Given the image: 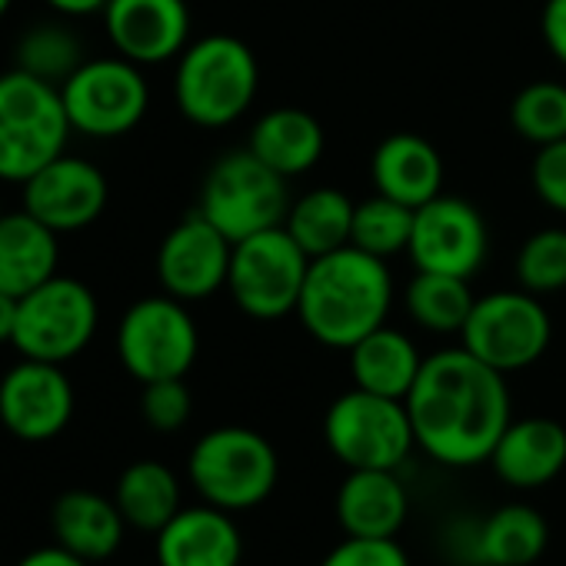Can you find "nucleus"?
Wrapping results in <instances>:
<instances>
[{"label": "nucleus", "instance_id": "nucleus-14", "mask_svg": "<svg viewBox=\"0 0 566 566\" xmlns=\"http://www.w3.org/2000/svg\"><path fill=\"white\" fill-rule=\"evenodd\" d=\"M230 253L233 243L200 210H190L177 227H170L157 250V280L164 294L197 304L227 291Z\"/></svg>", "mask_w": 566, "mask_h": 566}, {"label": "nucleus", "instance_id": "nucleus-23", "mask_svg": "<svg viewBox=\"0 0 566 566\" xmlns=\"http://www.w3.org/2000/svg\"><path fill=\"white\" fill-rule=\"evenodd\" d=\"M57 233L48 223L24 207L11 213L4 210L0 217V291L21 301L57 273Z\"/></svg>", "mask_w": 566, "mask_h": 566}, {"label": "nucleus", "instance_id": "nucleus-22", "mask_svg": "<svg viewBox=\"0 0 566 566\" xmlns=\"http://www.w3.org/2000/svg\"><path fill=\"white\" fill-rule=\"evenodd\" d=\"M247 150L260 157L270 170L280 177H301L311 174L324 150H327V134L324 124L301 107H273L256 124L250 127Z\"/></svg>", "mask_w": 566, "mask_h": 566}, {"label": "nucleus", "instance_id": "nucleus-8", "mask_svg": "<svg viewBox=\"0 0 566 566\" xmlns=\"http://www.w3.org/2000/svg\"><path fill=\"white\" fill-rule=\"evenodd\" d=\"M324 440L350 470H397L417 447L407 403L360 387L331 403L324 417Z\"/></svg>", "mask_w": 566, "mask_h": 566}, {"label": "nucleus", "instance_id": "nucleus-21", "mask_svg": "<svg viewBox=\"0 0 566 566\" xmlns=\"http://www.w3.org/2000/svg\"><path fill=\"white\" fill-rule=\"evenodd\" d=\"M407 510L410 500L397 470H350L337 490V520L347 536L394 539Z\"/></svg>", "mask_w": 566, "mask_h": 566}, {"label": "nucleus", "instance_id": "nucleus-10", "mask_svg": "<svg viewBox=\"0 0 566 566\" xmlns=\"http://www.w3.org/2000/svg\"><path fill=\"white\" fill-rule=\"evenodd\" d=\"M61 101L74 134L111 140L130 134L150 107L144 67L127 57H87L64 84Z\"/></svg>", "mask_w": 566, "mask_h": 566}, {"label": "nucleus", "instance_id": "nucleus-41", "mask_svg": "<svg viewBox=\"0 0 566 566\" xmlns=\"http://www.w3.org/2000/svg\"><path fill=\"white\" fill-rule=\"evenodd\" d=\"M11 4H14V0H0V21H4V14L11 11Z\"/></svg>", "mask_w": 566, "mask_h": 566}, {"label": "nucleus", "instance_id": "nucleus-15", "mask_svg": "<svg viewBox=\"0 0 566 566\" xmlns=\"http://www.w3.org/2000/svg\"><path fill=\"white\" fill-rule=\"evenodd\" d=\"M74 417V387L61 364L21 357L0 380V423L14 437L44 443L67 430Z\"/></svg>", "mask_w": 566, "mask_h": 566}, {"label": "nucleus", "instance_id": "nucleus-5", "mask_svg": "<svg viewBox=\"0 0 566 566\" xmlns=\"http://www.w3.org/2000/svg\"><path fill=\"white\" fill-rule=\"evenodd\" d=\"M197 210L230 240L240 243L260 230L283 227L291 210L287 177L270 170L247 147L213 160L203 177Z\"/></svg>", "mask_w": 566, "mask_h": 566}, {"label": "nucleus", "instance_id": "nucleus-29", "mask_svg": "<svg viewBox=\"0 0 566 566\" xmlns=\"http://www.w3.org/2000/svg\"><path fill=\"white\" fill-rule=\"evenodd\" d=\"M476 297L470 291V280L450 273H427L417 270L407 283L403 307L420 331L430 334H460Z\"/></svg>", "mask_w": 566, "mask_h": 566}, {"label": "nucleus", "instance_id": "nucleus-17", "mask_svg": "<svg viewBox=\"0 0 566 566\" xmlns=\"http://www.w3.org/2000/svg\"><path fill=\"white\" fill-rule=\"evenodd\" d=\"M101 18L114 51L137 67L177 61L190 44L187 0H111Z\"/></svg>", "mask_w": 566, "mask_h": 566}, {"label": "nucleus", "instance_id": "nucleus-11", "mask_svg": "<svg viewBox=\"0 0 566 566\" xmlns=\"http://www.w3.org/2000/svg\"><path fill=\"white\" fill-rule=\"evenodd\" d=\"M553 340V324L546 307L530 291H493L476 297L463 331L460 347L493 370L516 374L533 367Z\"/></svg>", "mask_w": 566, "mask_h": 566}, {"label": "nucleus", "instance_id": "nucleus-36", "mask_svg": "<svg viewBox=\"0 0 566 566\" xmlns=\"http://www.w3.org/2000/svg\"><path fill=\"white\" fill-rule=\"evenodd\" d=\"M321 566H410L407 553L397 546V539H367V536H347Z\"/></svg>", "mask_w": 566, "mask_h": 566}, {"label": "nucleus", "instance_id": "nucleus-38", "mask_svg": "<svg viewBox=\"0 0 566 566\" xmlns=\"http://www.w3.org/2000/svg\"><path fill=\"white\" fill-rule=\"evenodd\" d=\"M18 566H87V559H81L77 553H71V549H64V546L57 543V546L28 553Z\"/></svg>", "mask_w": 566, "mask_h": 566}, {"label": "nucleus", "instance_id": "nucleus-7", "mask_svg": "<svg viewBox=\"0 0 566 566\" xmlns=\"http://www.w3.org/2000/svg\"><path fill=\"white\" fill-rule=\"evenodd\" d=\"M311 256L287 233V227L260 230L230 253L227 294L240 314L253 321H280L297 314Z\"/></svg>", "mask_w": 566, "mask_h": 566}, {"label": "nucleus", "instance_id": "nucleus-18", "mask_svg": "<svg viewBox=\"0 0 566 566\" xmlns=\"http://www.w3.org/2000/svg\"><path fill=\"white\" fill-rule=\"evenodd\" d=\"M490 463L496 476L516 490H536L556 480L566 467V430L549 417L510 420L496 440Z\"/></svg>", "mask_w": 566, "mask_h": 566}, {"label": "nucleus", "instance_id": "nucleus-25", "mask_svg": "<svg viewBox=\"0 0 566 566\" xmlns=\"http://www.w3.org/2000/svg\"><path fill=\"white\" fill-rule=\"evenodd\" d=\"M347 354H350L354 387L380 394V397H394V400H407L423 367L417 344L403 331L387 327V324L370 331Z\"/></svg>", "mask_w": 566, "mask_h": 566}, {"label": "nucleus", "instance_id": "nucleus-27", "mask_svg": "<svg viewBox=\"0 0 566 566\" xmlns=\"http://www.w3.org/2000/svg\"><path fill=\"white\" fill-rule=\"evenodd\" d=\"M114 500L127 526H137L144 533H160L180 513V483L167 463L137 460L120 473Z\"/></svg>", "mask_w": 566, "mask_h": 566}, {"label": "nucleus", "instance_id": "nucleus-35", "mask_svg": "<svg viewBox=\"0 0 566 566\" xmlns=\"http://www.w3.org/2000/svg\"><path fill=\"white\" fill-rule=\"evenodd\" d=\"M530 184L549 210L566 213V137L556 144L536 147V157L530 167Z\"/></svg>", "mask_w": 566, "mask_h": 566}, {"label": "nucleus", "instance_id": "nucleus-9", "mask_svg": "<svg viewBox=\"0 0 566 566\" xmlns=\"http://www.w3.org/2000/svg\"><path fill=\"white\" fill-rule=\"evenodd\" d=\"M101 307L87 283L54 273L18 301L14 350L31 360L67 364L97 334Z\"/></svg>", "mask_w": 566, "mask_h": 566}, {"label": "nucleus", "instance_id": "nucleus-24", "mask_svg": "<svg viewBox=\"0 0 566 566\" xmlns=\"http://www.w3.org/2000/svg\"><path fill=\"white\" fill-rule=\"evenodd\" d=\"M54 536L64 549L81 559H107L124 539V513L117 500H107L94 490H67L51 510Z\"/></svg>", "mask_w": 566, "mask_h": 566}, {"label": "nucleus", "instance_id": "nucleus-4", "mask_svg": "<svg viewBox=\"0 0 566 566\" xmlns=\"http://www.w3.org/2000/svg\"><path fill=\"white\" fill-rule=\"evenodd\" d=\"M71 134L61 87L18 67L0 74V180L24 184L67 154Z\"/></svg>", "mask_w": 566, "mask_h": 566}, {"label": "nucleus", "instance_id": "nucleus-2", "mask_svg": "<svg viewBox=\"0 0 566 566\" xmlns=\"http://www.w3.org/2000/svg\"><path fill=\"white\" fill-rule=\"evenodd\" d=\"M390 307L394 273L387 260L347 243L311 260L297 317L317 344L350 350L370 331L387 324Z\"/></svg>", "mask_w": 566, "mask_h": 566}, {"label": "nucleus", "instance_id": "nucleus-1", "mask_svg": "<svg viewBox=\"0 0 566 566\" xmlns=\"http://www.w3.org/2000/svg\"><path fill=\"white\" fill-rule=\"evenodd\" d=\"M403 403L417 447L443 467H476L490 460L510 427L506 377L476 360L467 347L423 357L420 377Z\"/></svg>", "mask_w": 566, "mask_h": 566}, {"label": "nucleus", "instance_id": "nucleus-12", "mask_svg": "<svg viewBox=\"0 0 566 566\" xmlns=\"http://www.w3.org/2000/svg\"><path fill=\"white\" fill-rule=\"evenodd\" d=\"M197 354V324L187 304L170 294L130 304L117 324V357L124 370L140 384L187 377Z\"/></svg>", "mask_w": 566, "mask_h": 566}, {"label": "nucleus", "instance_id": "nucleus-34", "mask_svg": "<svg viewBox=\"0 0 566 566\" xmlns=\"http://www.w3.org/2000/svg\"><path fill=\"white\" fill-rule=\"evenodd\" d=\"M140 413H144L147 427H154L157 433H174V430H180V427L190 420V413H193V397H190L184 377L144 384Z\"/></svg>", "mask_w": 566, "mask_h": 566}, {"label": "nucleus", "instance_id": "nucleus-42", "mask_svg": "<svg viewBox=\"0 0 566 566\" xmlns=\"http://www.w3.org/2000/svg\"><path fill=\"white\" fill-rule=\"evenodd\" d=\"M0 217H4V207H0Z\"/></svg>", "mask_w": 566, "mask_h": 566}, {"label": "nucleus", "instance_id": "nucleus-3", "mask_svg": "<svg viewBox=\"0 0 566 566\" xmlns=\"http://www.w3.org/2000/svg\"><path fill=\"white\" fill-rule=\"evenodd\" d=\"M260 87L253 51L233 34H207L184 48L174 71L177 111L207 130L237 124Z\"/></svg>", "mask_w": 566, "mask_h": 566}, {"label": "nucleus", "instance_id": "nucleus-40", "mask_svg": "<svg viewBox=\"0 0 566 566\" xmlns=\"http://www.w3.org/2000/svg\"><path fill=\"white\" fill-rule=\"evenodd\" d=\"M14 324H18V297L0 291V344L14 340Z\"/></svg>", "mask_w": 566, "mask_h": 566}, {"label": "nucleus", "instance_id": "nucleus-37", "mask_svg": "<svg viewBox=\"0 0 566 566\" xmlns=\"http://www.w3.org/2000/svg\"><path fill=\"white\" fill-rule=\"evenodd\" d=\"M543 44L559 67H566V0H546L539 14Z\"/></svg>", "mask_w": 566, "mask_h": 566}, {"label": "nucleus", "instance_id": "nucleus-20", "mask_svg": "<svg viewBox=\"0 0 566 566\" xmlns=\"http://www.w3.org/2000/svg\"><path fill=\"white\" fill-rule=\"evenodd\" d=\"M370 180L377 193L417 210L443 193V157L420 134H390L370 157Z\"/></svg>", "mask_w": 566, "mask_h": 566}, {"label": "nucleus", "instance_id": "nucleus-31", "mask_svg": "<svg viewBox=\"0 0 566 566\" xmlns=\"http://www.w3.org/2000/svg\"><path fill=\"white\" fill-rule=\"evenodd\" d=\"M410 233H413V207L374 193L367 200L357 203L354 210V230H350V243L387 260L397 256L410 247Z\"/></svg>", "mask_w": 566, "mask_h": 566}, {"label": "nucleus", "instance_id": "nucleus-32", "mask_svg": "<svg viewBox=\"0 0 566 566\" xmlns=\"http://www.w3.org/2000/svg\"><path fill=\"white\" fill-rule=\"evenodd\" d=\"M513 130L533 144L546 147L566 137V84L559 81H533L510 104Z\"/></svg>", "mask_w": 566, "mask_h": 566}, {"label": "nucleus", "instance_id": "nucleus-13", "mask_svg": "<svg viewBox=\"0 0 566 566\" xmlns=\"http://www.w3.org/2000/svg\"><path fill=\"white\" fill-rule=\"evenodd\" d=\"M407 253L417 270L470 280L490 253L486 220L470 200L440 193L413 210V233Z\"/></svg>", "mask_w": 566, "mask_h": 566}, {"label": "nucleus", "instance_id": "nucleus-33", "mask_svg": "<svg viewBox=\"0 0 566 566\" xmlns=\"http://www.w3.org/2000/svg\"><path fill=\"white\" fill-rule=\"evenodd\" d=\"M516 280L530 294H556L566 287V230L543 227L530 233L516 253Z\"/></svg>", "mask_w": 566, "mask_h": 566}, {"label": "nucleus", "instance_id": "nucleus-28", "mask_svg": "<svg viewBox=\"0 0 566 566\" xmlns=\"http://www.w3.org/2000/svg\"><path fill=\"white\" fill-rule=\"evenodd\" d=\"M546 520L526 503H510L480 523L473 549L483 566H530L546 549Z\"/></svg>", "mask_w": 566, "mask_h": 566}, {"label": "nucleus", "instance_id": "nucleus-39", "mask_svg": "<svg viewBox=\"0 0 566 566\" xmlns=\"http://www.w3.org/2000/svg\"><path fill=\"white\" fill-rule=\"evenodd\" d=\"M48 4L61 18H91V14H104L111 0H48Z\"/></svg>", "mask_w": 566, "mask_h": 566}, {"label": "nucleus", "instance_id": "nucleus-6", "mask_svg": "<svg viewBox=\"0 0 566 566\" xmlns=\"http://www.w3.org/2000/svg\"><path fill=\"white\" fill-rule=\"evenodd\" d=\"M193 490L220 510L260 506L280 476L273 443L250 427H217L203 433L187 460Z\"/></svg>", "mask_w": 566, "mask_h": 566}, {"label": "nucleus", "instance_id": "nucleus-26", "mask_svg": "<svg viewBox=\"0 0 566 566\" xmlns=\"http://www.w3.org/2000/svg\"><path fill=\"white\" fill-rule=\"evenodd\" d=\"M354 210H357V203L340 187H314V190L301 193L297 200H291L283 227H287V233L314 260V256L334 253L350 243Z\"/></svg>", "mask_w": 566, "mask_h": 566}, {"label": "nucleus", "instance_id": "nucleus-30", "mask_svg": "<svg viewBox=\"0 0 566 566\" xmlns=\"http://www.w3.org/2000/svg\"><path fill=\"white\" fill-rule=\"evenodd\" d=\"M84 61L87 54H84L81 38L61 21L28 28L14 48V67L54 87H61Z\"/></svg>", "mask_w": 566, "mask_h": 566}, {"label": "nucleus", "instance_id": "nucleus-19", "mask_svg": "<svg viewBox=\"0 0 566 566\" xmlns=\"http://www.w3.org/2000/svg\"><path fill=\"white\" fill-rule=\"evenodd\" d=\"M243 539L237 523L220 506L180 510L157 533L160 566H240Z\"/></svg>", "mask_w": 566, "mask_h": 566}, {"label": "nucleus", "instance_id": "nucleus-16", "mask_svg": "<svg viewBox=\"0 0 566 566\" xmlns=\"http://www.w3.org/2000/svg\"><path fill=\"white\" fill-rule=\"evenodd\" d=\"M24 210L48 223L54 233H74L91 227L107 207V177L97 164L61 154L24 184Z\"/></svg>", "mask_w": 566, "mask_h": 566}]
</instances>
